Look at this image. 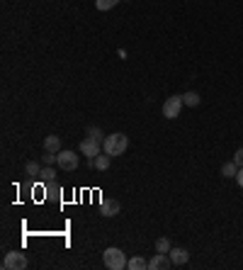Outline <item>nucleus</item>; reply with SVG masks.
<instances>
[{
	"label": "nucleus",
	"instance_id": "nucleus-17",
	"mask_svg": "<svg viewBox=\"0 0 243 270\" xmlns=\"http://www.w3.org/2000/svg\"><path fill=\"white\" fill-rule=\"evenodd\" d=\"M170 241L166 239V236H160V239H156V253H170Z\"/></svg>",
	"mask_w": 243,
	"mask_h": 270
},
{
	"label": "nucleus",
	"instance_id": "nucleus-11",
	"mask_svg": "<svg viewBox=\"0 0 243 270\" xmlns=\"http://www.w3.org/2000/svg\"><path fill=\"white\" fill-rule=\"evenodd\" d=\"M44 151L58 153V151H61V137H56V134H49L47 139H44Z\"/></svg>",
	"mask_w": 243,
	"mask_h": 270
},
{
	"label": "nucleus",
	"instance_id": "nucleus-13",
	"mask_svg": "<svg viewBox=\"0 0 243 270\" xmlns=\"http://www.w3.org/2000/svg\"><path fill=\"white\" fill-rule=\"evenodd\" d=\"M183 103H185L187 107H197V105L202 103V98H199V93H195V90H187V93L183 95Z\"/></svg>",
	"mask_w": 243,
	"mask_h": 270
},
{
	"label": "nucleus",
	"instance_id": "nucleus-1",
	"mask_svg": "<svg viewBox=\"0 0 243 270\" xmlns=\"http://www.w3.org/2000/svg\"><path fill=\"white\" fill-rule=\"evenodd\" d=\"M129 149V139H127V134H121V131H114V134H107L103 141V151L107 156H121L124 151Z\"/></svg>",
	"mask_w": 243,
	"mask_h": 270
},
{
	"label": "nucleus",
	"instance_id": "nucleus-2",
	"mask_svg": "<svg viewBox=\"0 0 243 270\" xmlns=\"http://www.w3.org/2000/svg\"><path fill=\"white\" fill-rule=\"evenodd\" d=\"M103 263H105V268H110V270H121V268H127V256H124L121 248L110 246V248L103 253Z\"/></svg>",
	"mask_w": 243,
	"mask_h": 270
},
{
	"label": "nucleus",
	"instance_id": "nucleus-10",
	"mask_svg": "<svg viewBox=\"0 0 243 270\" xmlns=\"http://www.w3.org/2000/svg\"><path fill=\"white\" fill-rule=\"evenodd\" d=\"M110 159H112V156H107V153H97L95 161H88V166L97 168V170H107V168H110Z\"/></svg>",
	"mask_w": 243,
	"mask_h": 270
},
{
	"label": "nucleus",
	"instance_id": "nucleus-22",
	"mask_svg": "<svg viewBox=\"0 0 243 270\" xmlns=\"http://www.w3.org/2000/svg\"><path fill=\"white\" fill-rule=\"evenodd\" d=\"M236 183L243 187V168H238V173H236Z\"/></svg>",
	"mask_w": 243,
	"mask_h": 270
},
{
	"label": "nucleus",
	"instance_id": "nucleus-21",
	"mask_svg": "<svg viewBox=\"0 0 243 270\" xmlns=\"http://www.w3.org/2000/svg\"><path fill=\"white\" fill-rule=\"evenodd\" d=\"M234 161H236V166H238V168H243V146L234 153Z\"/></svg>",
	"mask_w": 243,
	"mask_h": 270
},
{
	"label": "nucleus",
	"instance_id": "nucleus-15",
	"mask_svg": "<svg viewBox=\"0 0 243 270\" xmlns=\"http://www.w3.org/2000/svg\"><path fill=\"white\" fill-rule=\"evenodd\" d=\"M121 0H95V8L100 10V12H107V10H112L114 5H119Z\"/></svg>",
	"mask_w": 243,
	"mask_h": 270
},
{
	"label": "nucleus",
	"instance_id": "nucleus-7",
	"mask_svg": "<svg viewBox=\"0 0 243 270\" xmlns=\"http://www.w3.org/2000/svg\"><path fill=\"white\" fill-rule=\"evenodd\" d=\"M119 200H114V197H105L103 202H100V215L103 217H117L119 215Z\"/></svg>",
	"mask_w": 243,
	"mask_h": 270
},
{
	"label": "nucleus",
	"instance_id": "nucleus-16",
	"mask_svg": "<svg viewBox=\"0 0 243 270\" xmlns=\"http://www.w3.org/2000/svg\"><path fill=\"white\" fill-rule=\"evenodd\" d=\"M25 170H27V176L37 178V176H42V163H37V161H27Z\"/></svg>",
	"mask_w": 243,
	"mask_h": 270
},
{
	"label": "nucleus",
	"instance_id": "nucleus-6",
	"mask_svg": "<svg viewBox=\"0 0 243 270\" xmlns=\"http://www.w3.org/2000/svg\"><path fill=\"white\" fill-rule=\"evenodd\" d=\"M78 163H80V159L75 156L73 151H58V161H56V166L61 168V170H75L78 168Z\"/></svg>",
	"mask_w": 243,
	"mask_h": 270
},
{
	"label": "nucleus",
	"instance_id": "nucleus-9",
	"mask_svg": "<svg viewBox=\"0 0 243 270\" xmlns=\"http://www.w3.org/2000/svg\"><path fill=\"white\" fill-rule=\"evenodd\" d=\"M168 256H170V261H173V265H185V263L190 261V253H187L185 248H180V246L178 248H170Z\"/></svg>",
	"mask_w": 243,
	"mask_h": 270
},
{
	"label": "nucleus",
	"instance_id": "nucleus-18",
	"mask_svg": "<svg viewBox=\"0 0 243 270\" xmlns=\"http://www.w3.org/2000/svg\"><path fill=\"white\" fill-rule=\"evenodd\" d=\"M54 176H56V173H54V166H44L42 168V180H44V183H51V180H54Z\"/></svg>",
	"mask_w": 243,
	"mask_h": 270
},
{
	"label": "nucleus",
	"instance_id": "nucleus-19",
	"mask_svg": "<svg viewBox=\"0 0 243 270\" xmlns=\"http://www.w3.org/2000/svg\"><path fill=\"white\" fill-rule=\"evenodd\" d=\"M58 161V153H51V151H44V156H42V163L44 166H54Z\"/></svg>",
	"mask_w": 243,
	"mask_h": 270
},
{
	"label": "nucleus",
	"instance_id": "nucleus-20",
	"mask_svg": "<svg viewBox=\"0 0 243 270\" xmlns=\"http://www.w3.org/2000/svg\"><path fill=\"white\" fill-rule=\"evenodd\" d=\"M88 137H93V139H97V141H105V134L100 127H88Z\"/></svg>",
	"mask_w": 243,
	"mask_h": 270
},
{
	"label": "nucleus",
	"instance_id": "nucleus-14",
	"mask_svg": "<svg viewBox=\"0 0 243 270\" xmlns=\"http://www.w3.org/2000/svg\"><path fill=\"white\" fill-rule=\"evenodd\" d=\"M236 173H238V166H236V161H226L224 166H221V176L224 178H236Z\"/></svg>",
	"mask_w": 243,
	"mask_h": 270
},
{
	"label": "nucleus",
	"instance_id": "nucleus-12",
	"mask_svg": "<svg viewBox=\"0 0 243 270\" xmlns=\"http://www.w3.org/2000/svg\"><path fill=\"white\" fill-rule=\"evenodd\" d=\"M127 268L129 270H149V261L146 258H141V256H134L127 261Z\"/></svg>",
	"mask_w": 243,
	"mask_h": 270
},
{
	"label": "nucleus",
	"instance_id": "nucleus-5",
	"mask_svg": "<svg viewBox=\"0 0 243 270\" xmlns=\"http://www.w3.org/2000/svg\"><path fill=\"white\" fill-rule=\"evenodd\" d=\"M100 149H103V141L93 139V137H85V139L80 141V153L88 156V161H95V156L100 153Z\"/></svg>",
	"mask_w": 243,
	"mask_h": 270
},
{
	"label": "nucleus",
	"instance_id": "nucleus-3",
	"mask_svg": "<svg viewBox=\"0 0 243 270\" xmlns=\"http://www.w3.org/2000/svg\"><path fill=\"white\" fill-rule=\"evenodd\" d=\"M27 265H29V261L22 251H8L5 258H3V268L5 270H25Z\"/></svg>",
	"mask_w": 243,
	"mask_h": 270
},
{
	"label": "nucleus",
	"instance_id": "nucleus-4",
	"mask_svg": "<svg viewBox=\"0 0 243 270\" xmlns=\"http://www.w3.org/2000/svg\"><path fill=\"white\" fill-rule=\"evenodd\" d=\"M183 105H185L183 103V95H170L168 100L163 103V117H168V120H178Z\"/></svg>",
	"mask_w": 243,
	"mask_h": 270
},
{
	"label": "nucleus",
	"instance_id": "nucleus-8",
	"mask_svg": "<svg viewBox=\"0 0 243 270\" xmlns=\"http://www.w3.org/2000/svg\"><path fill=\"white\" fill-rule=\"evenodd\" d=\"M170 265H173V261H170L168 253H156L149 261V270H168Z\"/></svg>",
	"mask_w": 243,
	"mask_h": 270
}]
</instances>
